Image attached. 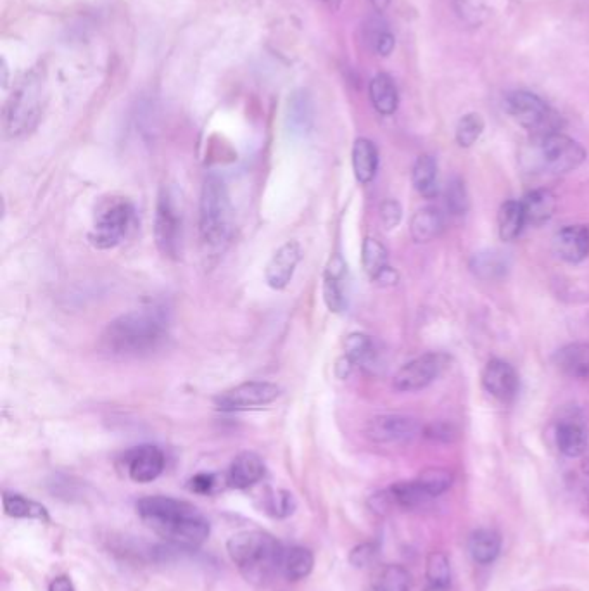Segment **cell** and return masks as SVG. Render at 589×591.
<instances>
[{
	"label": "cell",
	"mask_w": 589,
	"mask_h": 591,
	"mask_svg": "<svg viewBox=\"0 0 589 591\" xmlns=\"http://www.w3.org/2000/svg\"><path fill=\"white\" fill-rule=\"evenodd\" d=\"M137 514L152 533L178 548L201 547L211 533L209 521L201 510L171 496L140 498Z\"/></svg>",
	"instance_id": "1"
},
{
	"label": "cell",
	"mask_w": 589,
	"mask_h": 591,
	"mask_svg": "<svg viewBox=\"0 0 589 591\" xmlns=\"http://www.w3.org/2000/svg\"><path fill=\"white\" fill-rule=\"evenodd\" d=\"M168 318L156 308H144L120 315L102 332L99 348L111 358L151 355L165 344Z\"/></svg>",
	"instance_id": "2"
},
{
	"label": "cell",
	"mask_w": 589,
	"mask_h": 591,
	"mask_svg": "<svg viewBox=\"0 0 589 591\" xmlns=\"http://www.w3.org/2000/svg\"><path fill=\"white\" fill-rule=\"evenodd\" d=\"M228 555L246 581L265 586L282 572L284 547L266 531H242L228 540Z\"/></svg>",
	"instance_id": "3"
},
{
	"label": "cell",
	"mask_w": 589,
	"mask_h": 591,
	"mask_svg": "<svg viewBox=\"0 0 589 591\" xmlns=\"http://www.w3.org/2000/svg\"><path fill=\"white\" fill-rule=\"evenodd\" d=\"M234 227V211L227 184L218 175L204 180L199 201V234L209 251H220L227 246Z\"/></svg>",
	"instance_id": "4"
},
{
	"label": "cell",
	"mask_w": 589,
	"mask_h": 591,
	"mask_svg": "<svg viewBox=\"0 0 589 591\" xmlns=\"http://www.w3.org/2000/svg\"><path fill=\"white\" fill-rule=\"evenodd\" d=\"M135 225V208L125 197H111L97 208L89 241L97 249H113L125 241Z\"/></svg>",
	"instance_id": "5"
},
{
	"label": "cell",
	"mask_w": 589,
	"mask_h": 591,
	"mask_svg": "<svg viewBox=\"0 0 589 591\" xmlns=\"http://www.w3.org/2000/svg\"><path fill=\"white\" fill-rule=\"evenodd\" d=\"M505 106L513 120L531 132L532 137H545L560 132L562 128V118L557 111L532 92L517 90L508 94Z\"/></svg>",
	"instance_id": "6"
},
{
	"label": "cell",
	"mask_w": 589,
	"mask_h": 591,
	"mask_svg": "<svg viewBox=\"0 0 589 591\" xmlns=\"http://www.w3.org/2000/svg\"><path fill=\"white\" fill-rule=\"evenodd\" d=\"M534 147H536L541 168L555 175L574 172L586 159L584 147L562 132H555L545 137H534Z\"/></svg>",
	"instance_id": "7"
},
{
	"label": "cell",
	"mask_w": 589,
	"mask_h": 591,
	"mask_svg": "<svg viewBox=\"0 0 589 591\" xmlns=\"http://www.w3.org/2000/svg\"><path fill=\"white\" fill-rule=\"evenodd\" d=\"M154 241L168 258H177L182 244V211L170 189L159 192L154 215Z\"/></svg>",
	"instance_id": "8"
},
{
	"label": "cell",
	"mask_w": 589,
	"mask_h": 591,
	"mask_svg": "<svg viewBox=\"0 0 589 591\" xmlns=\"http://www.w3.org/2000/svg\"><path fill=\"white\" fill-rule=\"evenodd\" d=\"M40 90L38 83L28 80L19 87L4 109V130L11 137L30 132L40 118Z\"/></svg>",
	"instance_id": "9"
},
{
	"label": "cell",
	"mask_w": 589,
	"mask_h": 591,
	"mask_svg": "<svg viewBox=\"0 0 589 591\" xmlns=\"http://www.w3.org/2000/svg\"><path fill=\"white\" fill-rule=\"evenodd\" d=\"M280 393H282V389L273 382H242L239 386L218 394L215 398V405L222 412H241V410L270 405L279 398Z\"/></svg>",
	"instance_id": "10"
},
{
	"label": "cell",
	"mask_w": 589,
	"mask_h": 591,
	"mask_svg": "<svg viewBox=\"0 0 589 591\" xmlns=\"http://www.w3.org/2000/svg\"><path fill=\"white\" fill-rule=\"evenodd\" d=\"M448 367V356L444 353H425L406 363L394 375L393 386L401 393H413L431 386Z\"/></svg>",
	"instance_id": "11"
},
{
	"label": "cell",
	"mask_w": 589,
	"mask_h": 591,
	"mask_svg": "<svg viewBox=\"0 0 589 591\" xmlns=\"http://www.w3.org/2000/svg\"><path fill=\"white\" fill-rule=\"evenodd\" d=\"M420 433H424V427L410 415H377L374 419L368 420L365 426V436L377 445L408 443L417 438Z\"/></svg>",
	"instance_id": "12"
},
{
	"label": "cell",
	"mask_w": 589,
	"mask_h": 591,
	"mask_svg": "<svg viewBox=\"0 0 589 591\" xmlns=\"http://www.w3.org/2000/svg\"><path fill=\"white\" fill-rule=\"evenodd\" d=\"M482 386L496 400L510 403L519 393V374L510 363L494 358L482 370Z\"/></svg>",
	"instance_id": "13"
},
{
	"label": "cell",
	"mask_w": 589,
	"mask_h": 591,
	"mask_svg": "<svg viewBox=\"0 0 589 591\" xmlns=\"http://www.w3.org/2000/svg\"><path fill=\"white\" fill-rule=\"evenodd\" d=\"M125 464L132 481L140 484L152 483L165 471V453L158 446H137L127 453Z\"/></svg>",
	"instance_id": "14"
},
{
	"label": "cell",
	"mask_w": 589,
	"mask_h": 591,
	"mask_svg": "<svg viewBox=\"0 0 589 591\" xmlns=\"http://www.w3.org/2000/svg\"><path fill=\"white\" fill-rule=\"evenodd\" d=\"M323 301L332 313L348 308V265L341 255L330 258L323 274Z\"/></svg>",
	"instance_id": "15"
},
{
	"label": "cell",
	"mask_w": 589,
	"mask_h": 591,
	"mask_svg": "<svg viewBox=\"0 0 589 591\" xmlns=\"http://www.w3.org/2000/svg\"><path fill=\"white\" fill-rule=\"evenodd\" d=\"M301 246L296 241L282 244L272 260L268 261L265 268V280L268 286L275 291H282L291 284L292 277L296 274L299 261H301Z\"/></svg>",
	"instance_id": "16"
},
{
	"label": "cell",
	"mask_w": 589,
	"mask_h": 591,
	"mask_svg": "<svg viewBox=\"0 0 589 591\" xmlns=\"http://www.w3.org/2000/svg\"><path fill=\"white\" fill-rule=\"evenodd\" d=\"M553 249L567 263H581L589 256V225H567L553 237Z\"/></svg>",
	"instance_id": "17"
},
{
	"label": "cell",
	"mask_w": 589,
	"mask_h": 591,
	"mask_svg": "<svg viewBox=\"0 0 589 591\" xmlns=\"http://www.w3.org/2000/svg\"><path fill=\"white\" fill-rule=\"evenodd\" d=\"M265 476V464L256 453L242 452L228 469L227 481L235 490H247L260 483Z\"/></svg>",
	"instance_id": "18"
},
{
	"label": "cell",
	"mask_w": 589,
	"mask_h": 591,
	"mask_svg": "<svg viewBox=\"0 0 589 591\" xmlns=\"http://www.w3.org/2000/svg\"><path fill=\"white\" fill-rule=\"evenodd\" d=\"M520 203L526 213L527 225H534V227L548 222L557 211V197L548 189H534L527 192Z\"/></svg>",
	"instance_id": "19"
},
{
	"label": "cell",
	"mask_w": 589,
	"mask_h": 591,
	"mask_svg": "<svg viewBox=\"0 0 589 591\" xmlns=\"http://www.w3.org/2000/svg\"><path fill=\"white\" fill-rule=\"evenodd\" d=\"M558 369L574 379H589V343H572L557 351Z\"/></svg>",
	"instance_id": "20"
},
{
	"label": "cell",
	"mask_w": 589,
	"mask_h": 591,
	"mask_svg": "<svg viewBox=\"0 0 589 591\" xmlns=\"http://www.w3.org/2000/svg\"><path fill=\"white\" fill-rule=\"evenodd\" d=\"M443 230V213L432 206L418 210L410 223V234H412L413 241L418 244L436 241L437 237L443 234Z\"/></svg>",
	"instance_id": "21"
},
{
	"label": "cell",
	"mask_w": 589,
	"mask_h": 591,
	"mask_svg": "<svg viewBox=\"0 0 589 591\" xmlns=\"http://www.w3.org/2000/svg\"><path fill=\"white\" fill-rule=\"evenodd\" d=\"M379 170V151L372 140L358 139L353 146V172L360 184L374 180Z\"/></svg>",
	"instance_id": "22"
},
{
	"label": "cell",
	"mask_w": 589,
	"mask_h": 591,
	"mask_svg": "<svg viewBox=\"0 0 589 591\" xmlns=\"http://www.w3.org/2000/svg\"><path fill=\"white\" fill-rule=\"evenodd\" d=\"M370 101L374 104V108L377 109V113L380 115L389 116L396 113L399 104L398 89H396V83L393 78L386 75V73H379L372 78L370 87Z\"/></svg>",
	"instance_id": "23"
},
{
	"label": "cell",
	"mask_w": 589,
	"mask_h": 591,
	"mask_svg": "<svg viewBox=\"0 0 589 591\" xmlns=\"http://www.w3.org/2000/svg\"><path fill=\"white\" fill-rule=\"evenodd\" d=\"M4 502V512L14 519H32V521L51 522L49 510L45 509L42 503L30 500L26 496L4 491L2 496Z\"/></svg>",
	"instance_id": "24"
},
{
	"label": "cell",
	"mask_w": 589,
	"mask_h": 591,
	"mask_svg": "<svg viewBox=\"0 0 589 591\" xmlns=\"http://www.w3.org/2000/svg\"><path fill=\"white\" fill-rule=\"evenodd\" d=\"M510 268V260L501 251H481L470 260V270L482 280H498L505 277Z\"/></svg>",
	"instance_id": "25"
},
{
	"label": "cell",
	"mask_w": 589,
	"mask_h": 591,
	"mask_svg": "<svg viewBox=\"0 0 589 591\" xmlns=\"http://www.w3.org/2000/svg\"><path fill=\"white\" fill-rule=\"evenodd\" d=\"M386 493L391 507H398V509H418L431 500V496L425 493L417 479L393 484L389 490H386Z\"/></svg>",
	"instance_id": "26"
},
{
	"label": "cell",
	"mask_w": 589,
	"mask_h": 591,
	"mask_svg": "<svg viewBox=\"0 0 589 591\" xmlns=\"http://www.w3.org/2000/svg\"><path fill=\"white\" fill-rule=\"evenodd\" d=\"M557 446L565 457H581L588 450V434L577 422H562L557 427Z\"/></svg>",
	"instance_id": "27"
},
{
	"label": "cell",
	"mask_w": 589,
	"mask_h": 591,
	"mask_svg": "<svg viewBox=\"0 0 589 591\" xmlns=\"http://www.w3.org/2000/svg\"><path fill=\"white\" fill-rule=\"evenodd\" d=\"M526 225V213L520 201H507L501 204L498 213V234L501 241H515Z\"/></svg>",
	"instance_id": "28"
},
{
	"label": "cell",
	"mask_w": 589,
	"mask_h": 591,
	"mask_svg": "<svg viewBox=\"0 0 589 591\" xmlns=\"http://www.w3.org/2000/svg\"><path fill=\"white\" fill-rule=\"evenodd\" d=\"M412 182L420 196H424L425 199H434L439 192L436 159L429 154H422L413 165Z\"/></svg>",
	"instance_id": "29"
},
{
	"label": "cell",
	"mask_w": 589,
	"mask_h": 591,
	"mask_svg": "<svg viewBox=\"0 0 589 591\" xmlns=\"http://www.w3.org/2000/svg\"><path fill=\"white\" fill-rule=\"evenodd\" d=\"M315 566V555L310 548L292 547L285 550L282 559V574L289 581H301L308 578Z\"/></svg>",
	"instance_id": "30"
},
{
	"label": "cell",
	"mask_w": 589,
	"mask_h": 591,
	"mask_svg": "<svg viewBox=\"0 0 589 591\" xmlns=\"http://www.w3.org/2000/svg\"><path fill=\"white\" fill-rule=\"evenodd\" d=\"M469 550L477 564H491L501 552L500 534L491 529H479L470 536Z\"/></svg>",
	"instance_id": "31"
},
{
	"label": "cell",
	"mask_w": 589,
	"mask_h": 591,
	"mask_svg": "<svg viewBox=\"0 0 589 591\" xmlns=\"http://www.w3.org/2000/svg\"><path fill=\"white\" fill-rule=\"evenodd\" d=\"M361 265L370 279H377L389 268V253L386 246L375 237H365L361 246Z\"/></svg>",
	"instance_id": "32"
},
{
	"label": "cell",
	"mask_w": 589,
	"mask_h": 591,
	"mask_svg": "<svg viewBox=\"0 0 589 591\" xmlns=\"http://www.w3.org/2000/svg\"><path fill=\"white\" fill-rule=\"evenodd\" d=\"M412 576L408 569L398 564L380 567L372 579V591H410Z\"/></svg>",
	"instance_id": "33"
},
{
	"label": "cell",
	"mask_w": 589,
	"mask_h": 591,
	"mask_svg": "<svg viewBox=\"0 0 589 591\" xmlns=\"http://www.w3.org/2000/svg\"><path fill=\"white\" fill-rule=\"evenodd\" d=\"M344 350H346L344 358H346L353 367H355V365L368 367V365H372V363L375 362V356H377L374 339L367 336V334H361V332L349 334L346 343H344Z\"/></svg>",
	"instance_id": "34"
},
{
	"label": "cell",
	"mask_w": 589,
	"mask_h": 591,
	"mask_svg": "<svg viewBox=\"0 0 589 591\" xmlns=\"http://www.w3.org/2000/svg\"><path fill=\"white\" fill-rule=\"evenodd\" d=\"M418 483L424 488L425 493L436 498L450 490L453 484V474L443 467H429L417 477Z\"/></svg>",
	"instance_id": "35"
},
{
	"label": "cell",
	"mask_w": 589,
	"mask_h": 591,
	"mask_svg": "<svg viewBox=\"0 0 589 591\" xmlns=\"http://www.w3.org/2000/svg\"><path fill=\"white\" fill-rule=\"evenodd\" d=\"M482 132H484V118L479 113H469L460 118L456 125V144L463 149H469L481 139Z\"/></svg>",
	"instance_id": "36"
},
{
	"label": "cell",
	"mask_w": 589,
	"mask_h": 591,
	"mask_svg": "<svg viewBox=\"0 0 589 591\" xmlns=\"http://www.w3.org/2000/svg\"><path fill=\"white\" fill-rule=\"evenodd\" d=\"M427 581L431 585L448 586L450 588L451 564L446 553H429V557H427Z\"/></svg>",
	"instance_id": "37"
},
{
	"label": "cell",
	"mask_w": 589,
	"mask_h": 591,
	"mask_svg": "<svg viewBox=\"0 0 589 591\" xmlns=\"http://www.w3.org/2000/svg\"><path fill=\"white\" fill-rule=\"evenodd\" d=\"M446 204H448V210L451 211V215H465L469 211L470 199L467 187L462 178H451L448 182V189H446Z\"/></svg>",
	"instance_id": "38"
},
{
	"label": "cell",
	"mask_w": 589,
	"mask_h": 591,
	"mask_svg": "<svg viewBox=\"0 0 589 591\" xmlns=\"http://www.w3.org/2000/svg\"><path fill=\"white\" fill-rule=\"evenodd\" d=\"M266 509L273 515V517H289V515L296 509V502L294 496L289 491H277L273 493L268 502H266Z\"/></svg>",
	"instance_id": "39"
},
{
	"label": "cell",
	"mask_w": 589,
	"mask_h": 591,
	"mask_svg": "<svg viewBox=\"0 0 589 591\" xmlns=\"http://www.w3.org/2000/svg\"><path fill=\"white\" fill-rule=\"evenodd\" d=\"M403 218V210L401 204L396 199H387L380 206V222L387 230H393L398 227L399 222Z\"/></svg>",
	"instance_id": "40"
},
{
	"label": "cell",
	"mask_w": 589,
	"mask_h": 591,
	"mask_svg": "<svg viewBox=\"0 0 589 591\" xmlns=\"http://www.w3.org/2000/svg\"><path fill=\"white\" fill-rule=\"evenodd\" d=\"M424 434L427 438L434 439V441L450 443L458 436V431H456L453 424H448V422H434V424L425 427Z\"/></svg>",
	"instance_id": "41"
},
{
	"label": "cell",
	"mask_w": 589,
	"mask_h": 591,
	"mask_svg": "<svg viewBox=\"0 0 589 591\" xmlns=\"http://www.w3.org/2000/svg\"><path fill=\"white\" fill-rule=\"evenodd\" d=\"M375 557H377V547H375L374 543H363V545L356 547L351 552L349 560H351V564L355 567H365L370 566L374 562Z\"/></svg>",
	"instance_id": "42"
},
{
	"label": "cell",
	"mask_w": 589,
	"mask_h": 591,
	"mask_svg": "<svg viewBox=\"0 0 589 591\" xmlns=\"http://www.w3.org/2000/svg\"><path fill=\"white\" fill-rule=\"evenodd\" d=\"M372 44H374V49L379 56H389L394 49V35L393 33L389 32L387 28H379V30H375L374 35H372Z\"/></svg>",
	"instance_id": "43"
},
{
	"label": "cell",
	"mask_w": 589,
	"mask_h": 591,
	"mask_svg": "<svg viewBox=\"0 0 589 591\" xmlns=\"http://www.w3.org/2000/svg\"><path fill=\"white\" fill-rule=\"evenodd\" d=\"M218 481H216L215 474H196L190 479V490L197 493V495H211L215 493Z\"/></svg>",
	"instance_id": "44"
},
{
	"label": "cell",
	"mask_w": 589,
	"mask_h": 591,
	"mask_svg": "<svg viewBox=\"0 0 589 591\" xmlns=\"http://www.w3.org/2000/svg\"><path fill=\"white\" fill-rule=\"evenodd\" d=\"M49 591H75V585L68 576H57L52 579Z\"/></svg>",
	"instance_id": "45"
},
{
	"label": "cell",
	"mask_w": 589,
	"mask_h": 591,
	"mask_svg": "<svg viewBox=\"0 0 589 591\" xmlns=\"http://www.w3.org/2000/svg\"><path fill=\"white\" fill-rule=\"evenodd\" d=\"M370 2H372V6L375 7V11H379V13H384L387 6L391 4V0H370Z\"/></svg>",
	"instance_id": "46"
},
{
	"label": "cell",
	"mask_w": 589,
	"mask_h": 591,
	"mask_svg": "<svg viewBox=\"0 0 589 591\" xmlns=\"http://www.w3.org/2000/svg\"><path fill=\"white\" fill-rule=\"evenodd\" d=\"M424 591H448V586L431 585V583H427Z\"/></svg>",
	"instance_id": "47"
},
{
	"label": "cell",
	"mask_w": 589,
	"mask_h": 591,
	"mask_svg": "<svg viewBox=\"0 0 589 591\" xmlns=\"http://www.w3.org/2000/svg\"><path fill=\"white\" fill-rule=\"evenodd\" d=\"M323 2H325V4L330 7V9H334V11H336V9L341 7L342 0H323Z\"/></svg>",
	"instance_id": "48"
},
{
	"label": "cell",
	"mask_w": 589,
	"mask_h": 591,
	"mask_svg": "<svg viewBox=\"0 0 589 591\" xmlns=\"http://www.w3.org/2000/svg\"><path fill=\"white\" fill-rule=\"evenodd\" d=\"M2 71H4V77H2V87L6 89L7 87V66L6 61H2Z\"/></svg>",
	"instance_id": "49"
}]
</instances>
